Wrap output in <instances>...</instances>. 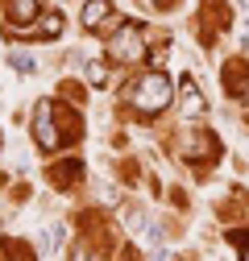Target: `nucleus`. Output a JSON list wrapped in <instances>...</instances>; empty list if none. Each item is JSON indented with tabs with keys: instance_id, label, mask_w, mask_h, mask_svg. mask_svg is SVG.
<instances>
[{
	"instance_id": "obj_1",
	"label": "nucleus",
	"mask_w": 249,
	"mask_h": 261,
	"mask_svg": "<svg viewBox=\"0 0 249 261\" xmlns=\"http://www.w3.org/2000/svg\"><path fill=\"white\" fill-rule=\"evenodd\" d=\"M133 108L141 112V116H158L170 100H175V87H170V79L162 75V71H150V75H141L137 83H133Z\"/></svg>"
},
{
	"instance_id": "obj_2",
	"label": "nucleus",
	"mask_w": 249,
	"mask_h": 261,
	"mask_svg": "<svg viewBox=\"0 0 249 261\" xmlns=\"http://www.w3.org/2000/svg\"><path fill=\"white\" fill-rule=\"evenodd\" d=\"M34 141H38V149H46V153H54L62 141H67V133H58V104H54V100H42V104L34 108Z\"/></svg>"
},
{
	"instance_id": "obj_3",
	"label": "nucleus",
	"mask_w": 249,
	"mask_h": 261,
	"mask_svg": "<svg viewBox=\"0 0 249 261\" xmlns=\"http://www.w3.org/2000/svg\"><path fill=\"white\" fill-rule=\"evenodd\" d=\"M108 54H112L116 62H141V58H145L141 25H137V21H124L116 34H112V42H108Z\"/></svg>"
},
{
	"instance_id": "obj_4",
	"label": "nucleus",
	"mask_w": 249,
	"mask_h": 261,
	"mask_svg": "<svg viewBox=\"0 0 249 261\" xmlns=\"http://www.w3.org/2000/svg\"><path fill=\"white\" fill-rule=\"evenodd\" d=\"M220 153V141H216L208 128H191V133L183 137V158L187 162H212Z\"/></svg>"
},
{
	"instance_id": "obj_5",
	"label": "nucleus",
	"mask_w": 249,
	"mask_h": 261,
	"mask_svg": "<svg viewBox=\"0 0 249 261\" xmlns=\"http://www.w3.org/2000/svg\"><path fill=\"white\" fill-rule=\"evenodd\" d=\"M225 91L233 95V100H249V67L241 58H233V62H225Z\"/></svg>"
},
{
	"instance_id": "obj_6",
	"label": "nucleus",
	"mask_w": 249,
	"mask_h": 261,
	"mask_svg": "<svg viewBox=\"0 0 249 261\" xmlns=\"http://www.w3.org/2000/svg\"><path fill=\"white\" fill-rule=\"evenodd\" d=\"M108 17H112V0H87L83 5V29H91V34H100Z\"/></svg>"
},
{
	"instance_id": "obj_7",
	"label": "nucleus",
	"mask_w": 249,
	"mask_h": 261,
	"mask_svg": "<svg viewBox=\"0 0 249 261\" xmlns=\"http://www.w3.org/2000/svg\"><path fill=\"white\" fill-rule=\"evenodd\" d=\"M79 174H83V162H79V158H67V162H58V166L46 170V178H50L54 187H71Z\"/></svg>"
},
{
	"instance_id": "obj_8",
	"label": "nucleus",
	"mask_w": 249,
	"mask_h": 261,
	"mask_svg": "<svg viewBox=\"0 0 249 261\" xmlns=\"http://www.w3.org/2000/svg\"><path fill=\"white\" fill-rule=\"evenodd\" d=\"M208 112V100L200 95L195 79H183V116H204Z\"/></svg>"
},
{
	"instance_id": "obj_9",
	"label": "nucleus",
	"mask_w": 249,
	"mask_h": 261,
	"mask_svg": "<svg viewBox=\"0 0 249 261\" xmlns=\"http://www.w3.org/2000/svg\"><path fill=\"white\" fill-rule=\"evenodd\" d=\"M9 17L17 25H29V21L38 17V0H9Z\"/></svg>"
},
{
	"instance_id": "obj_10",
	"label": "nucleus",
	"mask_w": 249,
	"mask_h": 261,
	"mask_svg": "<svg viewBox=\"0 0 249 261\" xmlns=\"http://www.w3.org/2000/svg\"><path fill=\"white\" fill-rule=\"evenodd\" d=\"M58 34H62V13H50L38 29H29V38H42V42H54Z\"/></svg>"
},
{
	"instance_id": "obj_11",
	"label": "nucleus",
	"mask_w": 249,
	"mask_h": 261,
	"mask_svg": "<svg viewBox=\"0 0 249 261\" xmlns=\"http://www.w3.org/2000/svg\"><path fill=\"white\" fill-rule=\"evenodd\" d=\"M87 83L91 87H108V67L100 58H87Z\"/></svg>"
},
{
	"instance_id": "obj_12",
	"label": "nucleus",
	"mask_w": 249,
	"mask_h": 261,
	"mask_svg": "<svg viewBox=\"0 0 249 261\" xmlns=\"http://www.w3.org/2000/svg\"><path fill=\"white\" fill-rule=\"evenodd\" d=\"M38 245H42V249H58V245H62V228H58V224H54V228H46Z\"/></svg>"
},
{
	"instance_id": "obj_13",
	"label": "nucleus",
	"mask_w": 249,
	"mask_h": 261,
	"mask_svg": "<svg viewBox=\"0 0 249 261\" xmlns=\"http://www.w3.org/2000/svg\"><path fill=\"white\" fill-rule=\"evenodd\" d=\"M13 67L21 75H34V58H29V54H13Z\"/></svg>"
},
{
	"instance_id": "obj_14",
	"label": "nucleus",
	"mask_w": 249,
	"mask_h": 261,
	"mask_svg": "<svg viewBox=\"0 0 249 261\" xmlns=\"http://www.w3.org/2000/svg\"><path fill=\"white\" fill-rule=\"evenodd\" d=\"M71 261H100V253H96V249H87V245H79V249L71 253Z\"/></svg>"
},
{
	"instance_id": "obj_15",
	"label": "nucleus",
	"mask_w": 249,
	"mask_h": 261,
	"mask_svg": "<svg viewBox=\"0 0 249 261\" xmlns=\"http://www.w3.org/2000/svg\"><path fill=\"white\" fill-rule=\"evenodd\" d=\"M233 245L241 249V261H249V232H233Z\"/></svg>"
},
{
	"instance_id": "obj_16",
	"label": "nucleus",
	"mask_w": 249,
	"mask_h": 261,
	"mask_svg": "<svg viewBox=\"0 0 249 261\" xmlns=\"http://www.w3.org/2000/svg\"><path fill=\"white\" fill-rule=\"evenodd\" d=\"M120 261H137V249H124V253H120Z\"/></svg>"
}]
</instances>
